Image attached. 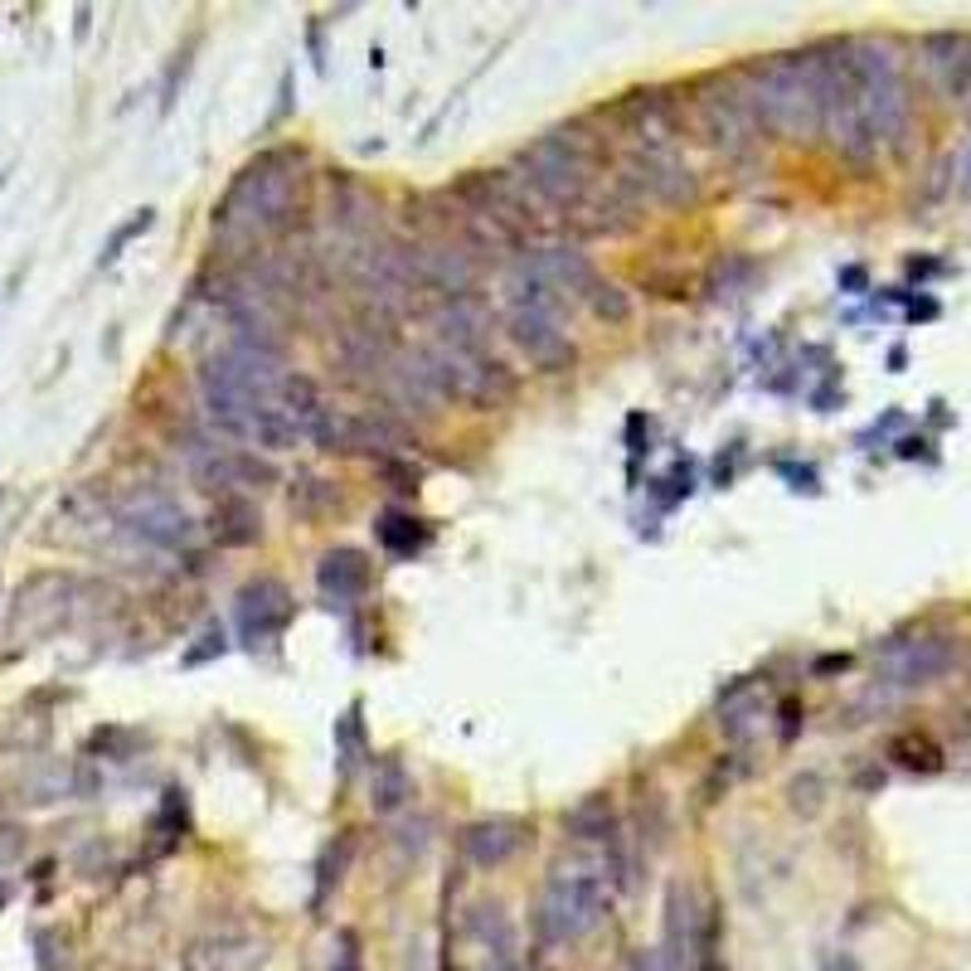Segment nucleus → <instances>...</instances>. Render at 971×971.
I'll return each mask as SVG.
<instances>
[{
  "instance_id": "nucleus-41",
  "label": "nucleus",
  "mask_w": 971,
  "mask_h": 971,
  "mask_svg": "<svg viewBox=\"0 0 971 971\" xmlns=\"http://www.w3.org/2000/svg\"><path fill=\"white\" fill-rule=\"evenodd\" d=\"M224 651H229V637H224L219 627H209L205 637H199V647H190L185 656H180V665H190V671H195V665H205V661H214V656H224Z\"/></svg>"
},
{
  "instance_id": "nucleus-11",
  "label": "nucleus",
  "mask_w": 971,
  "mask_h": 971,
  "mask_svg": "<svg viewBox=\"0 0 971 971\" xmlns=\"http://www.w3.org/2000/svg\"><path fill=\"white\" fill-rule=\"evenodd\" d=\"M505 335H511V345L521 350L535 369H545V375L573 369V359H579V345L569 341V331H563V321L555 311L511 307L505 311Z\"/></svg>"
},
{
  "instance_id": "nucleus-30",
  "label": "nucleus",
  "mask_w": 971,
  "mask_h": 971,
  "mask_svg": "<svg viewBox=\"0 0 971 971\" xmlns=\"http://www.w3.org/2000/svg\"><path fill=\"white\" fill-rule=\"evenodd\" d=\"M350 860H355V831H341L331 845L321 850V860H316V889H311V913H321L325 909V899L341 889V879H345V869H350Z\"/></svg>"
},
{
  "instance_id": "nucleus-42",
  "label": "nucleus",
  "mask_w": 971,
  "mask_h": 971,
  "mask_svg": "<svg viewBox=\"0 0 971 971\" xmlns=\"http://www.w3.org/2000/svg\"><path fill=\"white\" fill-rule=\"evenodd\" d=\"M801 719H807V709H801V699H797V695H787L782 705H777V743H797Z\"/></svg>"
},
{
  "instance_id": "nucleus-44",
  "label": "nucleus",
  "mask_w": 971,
  "mask_h": 971,
  "mask_svg": "<svg viewBox=\"0 0 971 971\" xmlns=\"http://www.w3.org/2000/svg\"><path fill=\"white\" fill-rule=\"evenodd\" d=\"M627 971H671V967H665V957L656 952V947H651V952H647V947H641V952H631Z\"/></svg>"
},
{
  "instance_id": "nucleus-22",
  "label": "nucleus",
  "mask_w": 971,
  "mask_h": 971,
  "mask_svg": "<svg viewBox=\"0 0 971 971\" xmlns=\"http://www.w3.org/2000/svg\"><path fill=\"white\" fill-rule=\"evenodd\" d=\"M535 267L545 273L549 282L559 287V297L563 301H583V292L593 287V263H589V253L583 248H573V243H555V248H535Z\"/></svg>"
},
{
  "instance_id": "nucleus-45",
  "label": "nucleus",
  "mask_w": 971,
  "mask_h": 971,
  "mask_svg": "<svg viewBox=\"0 0 971 971\" xmlns=\"http://www.w3.org/2000/svg\"><path fill=\"white\" fill-rule=\"evenodd\" d=\"M845 665H850V656H826V661H816V671L826 675V671H845Z\"/></svg>"
},
{
  "instance_id": "nucleus-16",
  "label": "nucleus",
  "mask_w": 971,
  "mask_h": 971,
  "mask_svg": "<svg viewBox=\"0 0 971 971\" xmlns=\"http://www.w3.org/2000/svg\"><path fill=\"white\" fill-rule=\"evenodd\" d=\"M923 69H928L933 88L943 98H967L971 93V35L962 30H933L923 35Z\"/></svg>"
},
{
  "instance_id": "nucleus-27",
  "label": "nucleus",
  "mask_w": 971,
  "mask_h": 971,
  "mask_svg": "<svg viewBox=\"0 0 971 971\" xmlns=\"http://www.w3.org/2000/svg\"><path fill=\"white\" fill-rule=\"evenodd\" d=\"M307 437V427L297 423L287 409H282L277 399H267V403H258L253 409V423H248V443L253 447H263V452H292Z\"/></svg>"
},
{
  "instance_id": "nucleus-28",
  "label": "nucleus",
  "mask_w": 971,
  "mask_h": 971,
  "mask_svg": "<svg viewBox=\"0 0 971 971\" xmlns=\"http://www.w3.org/2000/svg\"><path fill=\"white\" fill-rule=\"evenodd\" d=\"M375 539H379L384 555L413 559V555H423V549L433 545V525H427V521H413V515H403V511H384L379 521H375Z\"/></svg>"
},
{
  "instance_id": "nucleus-37",
  "label": "nucleus",
  "mask_w": 971,
  "mask_h": 971,
  "mask_svg": "<svg viewBox=\"0 0 971 971\" xmlns=\"http://www.w3.org/2000/svg\"><path fill=\"white\" fill-rule=\"evenodd\" d=\"M743 277H753V263L749 258H724V263L715 267V277H709V292H715V297H739V282Z\"/></svg>"
},
{
  "instance_id": "nucleus-19",
  "label": "nucleus",
  "mask_w": 971,
  "mask_h": 971,
  "mask_svg": "<svg viewBox=\"0 0 971 971\" xmlns=\"http://www.w3.org/2000/svg\"><path fill=\"white\" fill-rule=\"evenodd\" d=\"M889 681L894 685H928L937 675L952 671L957 661V641L952 637H918V641H899L889 647Z\"/></svg>"
},
{
  "instance_id": "nucleus-24",
  "label": "nucleus",
  "mask_w": 971,
  "mask_h": 971,
  "mask_svg": "<svg viewBox=\"0 0 971 971\" xmlns=\"http://www.w3.org/2000/svg\"><path fill=\"white\" fill-rule=\"evenodd\" d=\"M563 831L573 835V841H583V845H613L617 835V807H613V797L607 792H593V797H583V801H573L569 811H563Z\"/></svg>"
},
{
  "instance_id": "nucleus-33",
  "label": "nucleus",
  "mask_w": 971,
  "mask_h": 971,
  "mask_svg": "<svg viewBox=\"0 0 971 971\" xmlns=\"http://www.w3.org/2000/svg\"><path fill=\"white\" fill-rule=\"evenodd\" d=\"M583 307H589L603 325H627L631 321V297L607 277H593V287L583 292Z\"/></svg>"
},
{
  "instance_id": "nucleus-9",
  "label": "nucleus",
  "mask_w": 971,
  "mask_h": 971,
  "mask_svg": "<svg viewBox=\"0 0 971 971\" xmlns=\"http://www.w3.org/2000/svg\"><path fill=\"white\" fill-rule=\"evenodd\" d=\"M613 122L637 151H661L685 137V103L671 88H631L613 103Z\"/></svg>"
},
{
  "instance_id": "nucleus-18",
  "label": "nucleus",
  "mask_w": 971,
  "mask_h": 971,
  "mask_svg": "<svg viewBox=\"0 0 971 971\" xmlns=\"http://www.w3.org/2000/svg\"><path fill=\"white\" fill-rule=\"evenodd\" d=\"M369 583H375V563H369L365 549H325L321 563H316V589H321V597L331 607H350L359 603V597L369 593Z\"/></svg>"
},
{
  "instance_id": "nucleus-1",
  "label": "nucleus",
  "mask_w": 971,
  "mask_h": 971,
  "mask_svg": "<svg viewBox=\"0 0 971 971\" xmlns=\"http://www.w3.org/2000/svg\"><path fill=\"white\" fill-rule=\"evenodd\" d=\"M613 161L607 151V137L593 127V122L573 117L549 127L545 137H535L515 156L511 175L515 185L535 199V209L545 219H573L583 205L593 199V175Z\"/></svg>"
},
{
  "instance_id": "nucleus-39",
  "label": "nucleus",
  "mask_w": 971,
  "mask_h": 971,
  "mask_svg": "<svg viewBox=\"0 0 971 971\" xmlns=\"http://www.w3.org/2000/svg\"><path fill=\"white\" fill-rule=\"evenodd\" d=\"M787 797H792V811H801V816H816L821 801H826V782H821L816 773L797 777L792 787H787Z\"/></svg>"
},
{
  "instance_id": "nucleus-31",
  "label": "nucleus",
  "mask_w": 971,
  "mask_h": 971,
  "mask_svg": "<svg viewBox=\"0 0 971 971\" xmlns=\"http://www.w3.org/2000/svg\"><path fill=\"white\" fill-rule=\"evenodd\" d=\"M287 495H292V511H297L301 521H325V515H341L345 511L335 481H321L316 471H297V481H292Z\"/></svg>"
},
{
  "instance_id": "nucleus-15",
  "label": "nucleus",
  "mask_w": 971,
  "mask_h": 971,
  "mask_svg": "<svg viewBox=\"0 0 971 971\" xmlns=\"http://www.w3.org/2000/svg\"><path fill=\"white\" fill-rule=\"evenodd\" d=\"M267 943L253 933H209L185 947L180 967L185 971H263Z\"/></svg>"
},
{
  "instance_id": "nucleus-13",
  "label": "nucleus",
  "mask_w": 971,
  "mask_h": 971,
  "mask_svg": "<svg viewBox=\"0 0 971 971\" xmlns=\"http://www.w3.org/2000/svg\"><path fill=\"white\" fill-rule=\"evenodd\" d=\"M413 263H418V277H423V287L433 292V297L443 301H461L477 292V258L467 253L461 243L452 239H427V243H413Z\"/></svg>"
},
{
  "instance_id": "nucleus-17",
  "label": "nucleus",
  "mask_w": 971,
  "mask_h": 971,
  "mask_svg": "<svg viewBox=\"0 0 971 971\" xmlns=\"http://www.w3.org/2000/svg\"><path fill=\"white\" fill-rule=\"evenodd\" d=\"M529 841V826L515 816H486V821H471V826H461L457 845L461 855H467L471 865L481 869H501L505 860H515V855L525 850Z\"/></svg>"
},
{
  "instance_id": "nucleus-35",
  "label": "nucleus",
  "mask_w": 971,
  "mask_h": 971,
  "mask_svg": "<svg viewBox=\"0 0 971 971\" xmlns=\"http://www.w3.org/2000/svg\"><path fill=\"white\" fill-rule=\"evenodd\" d=\"M151 224H156V209H151V205H141L127 224H117V229H112V239L103 243V258H98V267H112V263H117V258L127 253V243H137L141 233L151 229Z\"/></svg>"
},
{
  "instance_id": "nucleus-46",
  "label": "nucleus",
  "mask_w": 971,
  "mask_h": 971,
  "mask_svg": "<svg viewBox=\"0 0 971 971\" xmlns=\"http://www.w3.org/2000/svg\"><path fill=\"white\" fill-rule=\"evenodd\" d=\"M826 971H860V967H855V957L841 952V957H831V962H826Z\"/></svg>"
},
{
  "instance_id": "nucleus-4",
  "label": "nucleus",
  "mask_w": 971,
  "mask_h": 971,
  "mask_svg": "<svg viewBox=\"0 0 971 971\" xmlns=\"http://www.w3.org/2000/svg\"><path fill=\"white\" fill-rule=\"evenodd\" d=\"M607 909H613V884L603 869H559L539 889L529 928L539 947H569L589 937L607 918Z\"/></svg>"
},
{
  "instance_id": "nucleus-43",
  "label": "nucleus",
  "mask_w": 971,
  "mask_h": 971,
  "mask_svg": "<svg viewBox=\"0 0 971 971\" xmlns=\"http://www.w3.org/2000/svg\"><path fill=\"white\" fill-rule=\"evenodd\" d=\"M733 777H739V763H733V758H719L715 773L705 777V801H719V792H729V787H733Z\"/></svg>"
},
{
  "instance_id": "nucleus-3",
  "label": "nucleus",
  "mask_w": 971,
  "mask_h": 971,
  "mask_svg": "<svg viewBox=\"0 0 971 971\" xmlns=\"http://www.w3.org/2000/svg\"><path fill=\"white\" fill-rule=\"evenodd\" d=\"M749 83L753 112L767 137L782 141H811L821 137V117H826V98H821V64L816 49H792V54H767L739 69Z\"/></svg>"
},
{
  "instance_id": "nucleus-14",
  "label": "nucleus",
  "mask_w": 971,
  "mask_h": 971,
  "mask_svg": "<svg viewBox=\"0 0 971 971\" xmlns=\"http://www.w3.org/2000/svg\"><path fill=\"white\" fill-rule=\"evenodd\" d=\"M122 525L132 529L137 539L156 549H185L195 539V521L161 491H137L127 505H122Z\"/></svg>"
},
{
  "instance_id": "nucleus-20",
  "label": "nucleus",
  "mask_w": 971,
  "mask_h": 971,
  "mask_svg": "<svg viewBox=\"0 0 971 971\" xmlns=\"http://www.w3.org/2000/svg\"><path fill=\"white\" fill-rule=\"evenodd\" d=\"M437 325V345L447 350H467V355H486V311L477 297H461V301H437L433 311Z\"/></svg>"
},
{
  "instance_id": "nucleus-6",
  "label": "nucleus",
  "mask_w": 971,
  "mask_h": 971,
  "mask_svg": "<svg viewBox=\"0 0 971 971\" xmlns=\"http://www.w3.org/2000/svg\"><path fill=\"white\" fill-rule=\"evenodd\" d=\"M685 127L695 132L709 151L719 156H749L758 146L763 127H758V112H753L749 83L743 73H709L695 83V93L685 98Z\"/></svg>"
},
{
  "instance_id": "nucleus-48",
  "label": "nucleus",
  "mask_w": 971,
  "mask_h": 971,
  "mask_svg": "<svg viewBox=\"0 0 971 971\" xmlns=\"http://www.w3.org/2000/svg\"><path fill=\"white\" fill-rule=\"evenodd\" d=\"M0 185H5V175H0Z\"/></svg>"
},
{
  "instance_id": "nucleus-12",
  "label": "nucleus",
  "mask_w": 971,
  "mask_h": 971,
  "mask_svg": "<svg viewBox=\"0 0 971 971\" xmlns=\"http://www.w3.org/2000/svg\"><path fill=\"white\" fill-rule=\"evenodd\" d=\"M233 617H239V637L243 647H267L297 617V597L287 593L282 579H253L243 583L239 597H233Z\"/></svg>"
},
{
  "instance_id": "nucleus-7",
  "label": "nucleus",
  "mask_w": 971,
  "mask_h": 971,
  "mask_svg": "<svg viewBox=\"0 0 971 971\" xmlns=\"http://www.w3.org/2000/svg\"><path fill=\"white\" fill-rule=\"evenodd\" d=\"M855 78H860V107L875 146H903L913 127V98L899 54L884 39H855Z\"/></svg>"
},
{
  "instance_id": "nucleus-34",
  "label": "nucleus",
  "mask_w": 971,
  "mask_h": 971,
  "mask_svg": "<svg viewBox=\"0 0 971 971\" xmlns=\"http://www.w3.org/2000/svg\"><path fill=\"white\" fill-rule=\"evenodd\" d=\"M335 758H341V777L355 773V763L365 758V724H359V705H350L335 719Z\"/></svg>"
},
{
  "instance_id": "nucleus-8",
  "label": "nucleus",
  "mask_w": 971,
  "mask_h": 971,
  "mask_svg": "<svg viewBox=\"0 0 971 971\" xmlns=\"http://www.w3.org/2000/svg\"><path fill=\"white\" fill-rule=\"evenodd\" d=\"M613 185L622 190L631 205H661V209H695L699 205V175L685 165V156L675 146L661 151H631L617 161Z\"/></svg>"
},
{
  "instance_id": "nucleus-32",
  "label": "nucleus",
  "mask_w": 971,
  "mask_h": 971,
  "mask_svg": "<svg viewBox=\"0 0 971 971\" xmlns=\"http://www.w3.org/2000/svg\"><path fill=\"white\" fill-rule=\"evenodd\" d=\"M273 399H277L292 418H297L301 427H311V423H316V413L325 409V403H321V389H316V379H311V375H282V384H277Z\"/></svg>"
},
{
  "instance_id": "nucleus-29",
  "label": "nucleus",
  "mask_w": 971,
  "mask_h": 971,
  "mask_svg": "<svg viewBox=\"0 0 971 971\" xmlns=\"http://www.w3.org/2000/svg\"><path fill=\"white\" fill-rule=\"evenodd\" d=\"M889 763L894 767H903V773H918V777H928V773H943V743L933 739V733H918V729H903V733H894L889 739Z\"/></svg>"
},
{
  "instance_id": "nucleus-47",
  "label": "nucleus",
  "mask_w": 971,
  "mask_h": 971,
  "mask_svg": "<svg viewBox=\"0 0 971 971\" xmlns=\"http://www.w3.org/2000/svg\"><path fill=\"white\" fill-rule=\"evenodd\" d=\"M501 971H539V967H521V962H505Z\"/></svg>"
},
{
  "instance_id": "nucleus-36",
  "label": "nucleus",
  "mask_w": 971,
  "mask_h": 971,
  "mask_svg": "<svg viewBox=\"0 0 971 971\" xmlns=\"http://www.w3.org/2000/svg\"><path fill=\"white\" fill-rule=\"evenodd\" d=\"M375 477L389 486V491H399V495H418V486H423V471H418L409 457H379L375 461Z\"/></svg>"
},
{
  "instance_id": "nucleus-25",
  "label": "nucleus",
  "mask_w": 971,
  "mask_h": 971,
  "mask_svg": "<svg viewBox=\"0 0 971 971\" xmlns=\"http://www.w3.org/2000/svg\"><path fill=\"white\" fill-rule=\"evenodd\" d=\"M409 797H413V777H409V767H403V758L399 753H379V758L369 763V807H375V816L399 811Z\"/></svg>"
},
{
  "instance_id": "nucleus-2",
  "label": "nucleus",
  "mask_w": 971,
  "mask_h": 971,
  "mask_svg": "<svg viewBox=\"0 0 971 971\" xmlns=\"http://www.w3.org/2000/svg\"><path fill=\"white\" fill-rule=\"evenodd\" d=\"M301 165L307 156L297 146H277V151H263L258 161H248L233 185L224 190V199L214 205V233L224 239H267V233H297L307 224L297 214H307L301 205Z\"/></svg>"
},
{
  "instance_id": "nucleus-26",
  "label": "nucleus",
  "mask_w": 971,
  "mask_h": 971,
  "mask_svg": "<svg viewBox=\"0 0 971 971\" xmlns=\"http://www.w3.org/2000/svg\"><path fill=\"white\" fill-rule=\"evenodd\" d=\"M505 301H511V307H525V311H555V316L563 307L559 287L539 273L535 258H525V263H515L511 273H505Z\"/></svg>"
},
{
  "instance_id": "nucleus-38",
  "label": "nucleus",
  "mask_w": 971,
  "mask_h": 971,
  "mask_svg": "<svg viewBox=\"0 0 971 971\" xmlns=\"http://www.w3.org/2000/svg\"><path fill=\"white\" fill-rule=\"evenodd\" d=\"M331 971H365V937H359L355 928H341V933H335Z\"/></svg>"
},
{
  "instance_id": "nucleus-21",
  "label": "nucleus",
  "mask_w": 971,
  "mask_h": 971,
  "mask_svg": "<svg viewBox=\"0 0 971 971\" xmlns=\"http://www.w3.org/2000/svg\"><path fill=\"white\" fill-rule=\"evenodd\" d=\"M209 539L219 549H253L263 539V511L248 495H219L209 511Z\"/></svg>"
},
{
  "instance_id": "nucleus-40",
  "label": "nucleus",
  "mask_w": 971,
  "mask_h": 971,
  "mask_svg": "<svg viewBox=\"0 0 971 971\" xmlns=\"http://www.w3.org/2000/svg\"><path fill=\"white\" fill-rule=\"evenodd\" d=\"M137 743H146V739H137L132 729H112V724H107V729H98L93 739H88V749H93V753H107V758H127Z\"/></svg>"
},
{
  "instance_id": "nucleus-5",
  "label": "nucleus",
  "mask_w": 971,
  "mask_h": 971,
  "mask_svg": "<svg viewBox=\"0 0 971 971\" xmlns=\"http://www.w3.org/2000/svg\"><path fill=\"white\" fill-rule=\"evenodd\" d=\"M409 369L423 379V389L433 393V399L471 403V409H505V403L521 393L515 369L495 355H467V350L427 345L413 355Z\"/></svg>"
},
{
  "instance_id": "nucleus-23",
  "label": "nucleus",
  "mask_w": 971,
  "mask_h": 971,
  "mask_svg": "<svg viewBox=\"0 0 971 971\" xmlns=\"http://www.w3.org/2000/svg\"><path fill=\"white\" fill-rule=\"evenodd\" d=\"M331 214H335V229L350 233L355 243L375 239V214H379V205H375V199H369L345 171L331 175Z\"/></svg>"
},
{
  "instance_id": "nucleus-10",
  "label": "nucleus",
  "mask_w": 971,
  "mask_h": 971,
  "mask_svg": "<svg viewBox=\"0 0 971 971\" xmlns=\"http://www.w3.org/2000/svg\"><path fill=\"white\" fill-rule=\"evenodd\" d=\"M190 477L209 495H248L263 491V486H277V467L243 447H205L190 461Z\"/></svg>"
},
{
  "instance_id": "nucleus-49",
  "label": "nucleus",
  "mask_w": 971,
  "mask_h": 971,
  "mask_svg": "<svg viewBox=\"0 0 971 971\" xmlns=\"http://www.w3.org/2000/svg\"><path fill=\"white\" fill-rule=\"evenodd\" d=\"M967 171H971V161H967Z\"/></svg>"
}]
</instances>
